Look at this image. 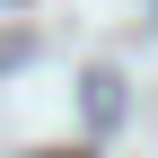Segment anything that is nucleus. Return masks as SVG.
<instances>
[{
  "mask_svg": "<svg viewBox=\"0 0 158 158\" xmlns=\"http://www.w3.org/2000/svg\"><path fill=\"white\" fill-rule=\"evenodd\" d=\"M114 88H123V79H114V70H88V106H97V123H106V114H114Z\"/></svg>",
  "mask_w": 158,
  "mask_h": 158,
  "instance_id": "nucleus-1",
  "label": "nucleus"
}]
</instances>
